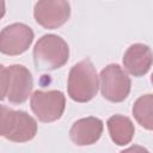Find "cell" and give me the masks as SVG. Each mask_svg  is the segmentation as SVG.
<instances>
[{"label": "cell", "instance_id": "4", "mask_svg": "<svg viewBox=\"0 0 153 153\" xmlns=\"http://www.w3.org/2000/svg\"><path fill=\"white\" fill-rule=\"evenodd\" d=\"M30 106L35 116L44 123L61 118L66 108V97L61 91H35L30 99Z\"/></svg>", "mask_w": 153, "mask_h": 153}, {"label": "cell", "instance_id": "3", "mask_svg": "<svg viewBox=\"0 0 153 153\" xmlns=\"http://www.w3.org/2000/svg\"><path fill=\"white\" fill-rule=\"evenodd\" d=\"M99 78L100 92L105 99L112 103H120L129 96L131 80L120 65H108L102 69Z\"/></svg>", "mask_w": 153, "mask_h": 153}, {"label": "cell", "instance_id": "12", "mask_svg": "<svg viewBox=\"0 0 153 153\" xmlns=\"http://www.w3.org/2000/svg\"><path fill=\"white\" fill-rule=\"evenodd\" d=\"M19 120V110L10 109L5 105H0V136L7 140H12Z\"/></svg>", "mask_w": 153, "mask_h": 153}, {"label": "cell", "instance_id": "9", "mask_svg": "<svg viewBox=\"0 0 153 153\" xmlns=\"http://www.w3.org/2000/svg\"><path fill=\"white\" fill-rule=\"evenodd\" d=\"M123 66L134 76L147 74L152 66L151 48L142 43L131 44L123 55Z\"/></svg>", "mask_w": 153, "mask_h": 153}, {"label": "cell", "instance_id": "6", "mask_svg": "<svg viewBox=\"0 0 153 153\" xmlns=\"http://www.w3.org/2000/svg\"><path fill=\"white\" fill-rule=\"evenodd\" d=\"M71 16V6L63 0H43L35 4V20L44 29H57L63 25Z\"/></svg>", "mask_w": 153, "mask_h": 153}, {"label": "cell", "instance_id": "14", "mask_svg": "<svg viewBox=\"0 0 153 153\" xmlns=\"http://www.w3.org/2000/svg\"><path fill=\"white\" fill-rule=\"evenodd\" d=\"M120 153H149L147 148L142 147V146H139V145H133L123 151H121Z\"/></svg>", "mask_w": 153, "mask_h": 153}, {"label": "cell", "instance_id": "5", "mask_svg": "<svg viewBox=\"0 0 153 153\" xmlns=\"http://www.w3.org/2000/svg\"><path fill=\"white\" fill-rule=\"evenodd\" d=\"M33 31L30 26L23 23H13L5 26L0 31V53L10 56L25 53L32 41Z\"/></svg>", "mask_w": 153, "mask_h": 153}, {"label": "cell", "instance_id": "8", "mask_svg": "<svg viewBox=\"0 0 153 153\" xmlns=\"http://www.w3.org/2000/svg\"><path fill=\"white\" fill-rule=\"evenodd\" d=\"M103 121L98 117H85L75 121L69 129V137L76 146L96 143L103 134Z\"/></svg>", "mask_w": 153, "mask_h": 153}, {"label": "cell", "instance_id": "10", "mask_svg": "<svg viewBox=\"0 0 153 153\" xmlns=\"http://www.w3.org/2000/svg\"><path fill=\"white\" fill-rule=\"evenodd\" d=\"M106 124L110 137L116 145L124 146L133 140L135 128L129 117L123 115H114L108 120Z\"/></svg>", "mask_w": 153, "mask_h": 153}, {"label": "cell", "instance_id": "1", "mask_svg": "<svg viewBox=\"0 0 153 153\" xmlns=\"http://www.w3.org/2000/svg\"><path fill=\"white\" fill-rule=\"evenodd\" d=\"M69 48L67 42L57 35L42 36L33 48V62L38 71H54L67 63Z\"/></svg>", "mask_w": 153, "mask_h": 153}, {"label": "cell", "instance_id": "15", "mask_svg": "<svg viewBox=\"0 0 153 153\" xmlns=\"http://www.w3.org/2000/svg\"><path fill=\"white\" fill-rule=\"evenodd\" d=\"M5 12H6V7H5V2L4 1H0V19L5 16Z\"/></svg>", "mask_w": 153, "mask_h": 153}, {"label": "cell", "instance_id": "11", "mask_svg": "<svg viewBox=\"0 0 153 153\" xmlns=\"http://www.w3.org/2000/svg\"><path fill=\"white\" fill-rule=\"evenodd\" d=\"M133 116L136 122L147 130L153 129V94L147 93L136 99L133 105Z\"/></svg>", "mask_w": 153, "mask_h": 153}, {"label": "cell", "instance_id": "13", "mask_svg": "<svg viewBox=\"0 0 153 153\" xmlns=\"http://www.w3.org/2000/svg\"><path fill=\"white\" fill-rule=\"evenodd\" d=\"M7 88H8V73L7 68H5L2 65H0V100L7 96Z\"/></svg>", "mask_w": 153, "mask_h": 153}, {"label": "cell", "instance_id": "2", "mask_svg": "<svg viewBox=\"0 0 153 153\" xmlns=\"http://www.w3.org/2000/svg\"><path fill=\"white\" fill-rule=\"evenodd\" d=\"M98 75L90 59L75 63L68 75V96L78 103H86L94 98L98 92Z\"/></svg>", "mask_w": 153, "mask_h": 153}, {"label": "cell", "instance_id": "7", "mask_svg": "<svg viewBox=\"0 0 153 153\" xmlns=\"http://www.w3.org/2000/svg\"><path fill=\"white\" fill-rule=\"evenodd\" d=\"M8 88L7 99L13 104L24 103L33 87V79L31 72L23 65H12L7 68Z\"/></svg>", "mask_w": 153, "mask_h": 153}]
</instances>
